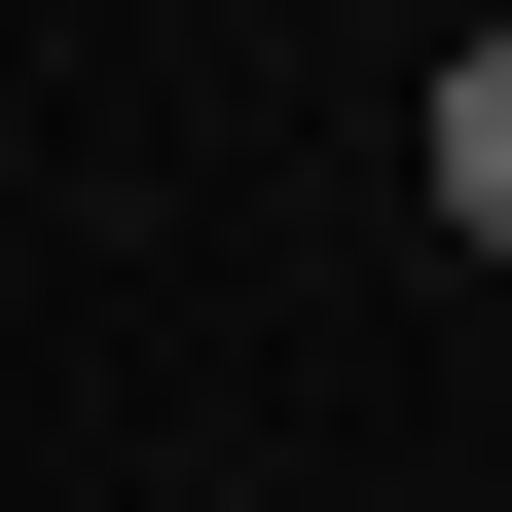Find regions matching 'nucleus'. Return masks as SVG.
Masks as SVG:
<instances>
[{"label":"nucleus","instance_id":"1","mask_svg":"<svg viewBox=\"0 0 512 512\" xmlns=\"http://www.w3.org/2000/svg\"><path fill=\"white\" fill-rule=\"evenodd\" d=\"M439 220L512 256V37H476V74H439Z\"/></svg>","mask_w":512,"mask_h":512},{"label":"nucleus","instance_id":"2","mask_svg":"<svg viewBox=\"0 0 512 512\" xmlns=\"http://www.w3.org/2000/svg\"><path fill=\"white\" fill-rule=\"evenodd\" d=\"M476 37H512V0H476Z\"/></svg>","mask_w":512,"mask_h":512}]
</instances>
